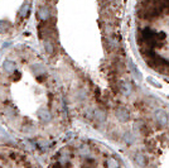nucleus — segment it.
I'll return each instance as SVG.
<instances>
[{
	"label": "nucleus",
	"instance_id": "4",
	"mask_svg": "<svg viewBox=\"0 0 169 168\" xmlns=\"http://www.w3.org/2000/svg\"><path fill=\"white\" fill-rule=\"evenodd\" d=\"M32 11V0H0V39H10L23 31Z\"/></svg>",
	"mask_w": 169,
	"mask_h": 168
},
{
	"label": "nucleus",
	"instance_id": "5",
	"mask_svg": "<svg viewBox=\"0 0 169 168\" xmlns=\"http://www.w3.org/2000/svg\"><path fill=\"white\" fill-rule=\"evenodd\" d=\"M0 168H43L28 152L11 145H0Z\"/></svg>",
	"mask_w": 169,
	"mask_h": 168
},
{
	"label": "nucleus",
	"instance_id": "1",
	"mask_svg": "<svg viewBox=\"0 0 169 168\" xmlns=\"http://www.w3.org/2000/svg\"><path fill=\"white\" fill-rule=\"evenodd\" d=\"M0 121L32 142L58 138L67 127L61 86L49 65L27 46H15L0 63Z\"/></svg>",
	"mask_w": 169,
	"mask_h": 168
},
{
	"label": "nucleus",
	"instance_id": "2",
	"mask_svg": "<svg viewBox=\"0 0 169 168\" xmlns=\"http://www.w3.org/2000/svg\"><path fill=\"white\" fill-rule=\"evenodd\" d=\"M135 39L145 65L169 77V0H138Z\"/></svg>",
	"mask_w": 169,
	"mask_h": 168
},
{
	"label": "nucleus",
	"instance_id": "3",
	"mask_svg": "<svg viewBox=\"0 0 169 168\" xmlns=\"http://www.w3.org/2000/svg\"><path fill=\"white\" fill-rule=\"evenodd\" d=\"M47 168H128L109 147L91 139H73L61 145Z\"/></svg>",
	"mask_w": 169,
	"mask_h": 168
}]
</instances>
